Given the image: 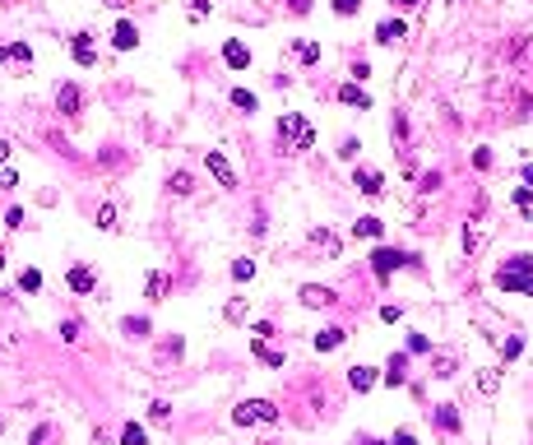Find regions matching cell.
I'll list each match as a JSON object with an SVG mask.
<instances>
[{"label":"cell","instance_id":"cell-13","mask_svg":"<svg viewBox=\"0 0 533 445\" xmlns=\"http://www.w3.org/2000/svg\"><path fill=\"white\" fill-rule=\"evenodd\" d=\"M302 302H306V307H329V302H334V288H316V283H306Z\"/></svg>","mask_w":533,"mask_h":445},{"label":"cell","instance_id":"cell-36","mask_svg":"<svg viewBox=\"0 0 533 445\" xmlns=\"http://www.w3.org/2000/svg\"><path fill=\"white\" fill-rule=\"evenodd\" d=\"M61 338H70V343H75V338H79V320H65V325H61Z\"/></svg>","mask_w":533,"mask_h":445},{"label":"cell","instance_id":"cell-30","mask_svg":"<svg viewBox=\"0 0 533 445\" xmlns=\"http://www.w3.org/2000/svg\"><path fill=\"white\" fill-rule=\"evenodd\" d=\"M357 10H362V0H334V15H343V19L357 15Z\"/></svg>","mask_w":533,"mask_h":445},{"label":"cell","instance_id":"cell-25","mask_svg":"<svg viewBox=\"0 0 533 445\" xmlns=\"http://www.w3.org/2000/svg\"><path fill=\"white\" fill-rule=\"evenodd\" d=\"M98 228H102V232L116 228V204H102V209H98Z\"/></svg>","mask_w":533,"mask_h":445},{"label":"cell","instance_id":"cell-7","mask_svg":"<svg viewBox=\"0 0 533 445\" xmlns=\"http://www.w3.org/2000/svg\"><path fill=\"white\" fill-rule=\"evenodd\" d=\"M70 51H75V65H98V51H93L89 33H75V37H70Z\"/></svg>","mask_w":533,"mask_h":445},{"label":"cell","instance_id":"cell-17","mask_svg":"<svg viewBox=\"0 0 533 445\" xmlns=\"http://www.w3.org/2000/svg\"><path fill=\"white\" fill-rule=\"evenodd\" d=\"M93 283H98V278H93V269H84V264H79V269H70V288H75V292H93Z\"/></svg>","mask_w":533,"mask_h":445},{"label":"cell","instance_id":"cell-16","mask_svg":"<svg viewBox=\"0 0 533 445\" xmlns=\"http://www.w3.org/2000/svg\"><path fill=\"white\" fill-rule=\"evenodd\" d=\"M338 343H343V329H338V325H329V329H320V334H316V348H320V353H334Z\"/></svg>","mask_w":533,"mask_h":445},{"label":"cell","instance_id":"cell-21","mask_svg":"<svg viewBox=\"0 0 533 445\" xmlns=\"http://www.w3.org/2000/svg\"><path fill=\"white\" fill-rule=\"evenodd\" d=\"M251 348H255V357H260V362H269V367H283V353H274V348H269L264 338H255Z\"/></svg>","mask_w":533,"mask_h":445},{"label":"cell","instance_id":"cell-5","mask_svg":"<svg viewBox=\"0 0 533 445\" xmlns=\"http://www.w3.org/2000/svg\"><path fill=\"white\" fill-rule=\"evenodd\" d=\"M204 163H209V172H213V181H218V185H228V190L237 185V172H232V163L218 154V149H209V154H204Z\"/></svg>","mask_w":533,"mask_h":445},{"label":"cell","instance_id":"cell-39","mask_svg":"<svg viewBox=\"0 0 533 445\" xmlns=\"http://www.w3.org/2000/svg\"><path fill=\"white\" fill-rule=\"evenodd\" d=\"M390 445H417V436H413V431H395V441Z\"/></svg>","mask_w":533,"mask_h":445},{"label":"cell","instance_id":"cell-9","mask_svg":"<svg viewBox=\"0 0 533 445\" xmlns=\"http://www.w3.org/2000/svg\"><path fill=\"white\" fill-rule=\"evenodd\" d=\"M408 381V353H395L385 362V385H404Z\"/></svg>","mask_w":533,"mask_h":445},{"label":"cell","instance_id":"cell-32","mask_svg":"<svg viewBox=\"0 0 533 445\" xmlns=\"http://www.w3.org/2000/svg\"><path fill=\"white\" fill-rule=\"evenodd\" d=\"M125 334H130V338H144V334H149V320H125Z\"/></svg>","mask_w":533,"mask_h":445},{"label":"cell","instance_id":"cell-44","mask_svg":"<svg viewBox=\"0 0 533 445\" xmlns=\"http://www.w3.org/2000/svg\"><path fill=\"white\" fill-rule=\"evenodd\" d=\"M362 445H385V441H362Z\"/></svg>","mask_w":533,"mask_h":445},{"label":"cell","instance_id":"cell-37","mask_svg":"<svg viewBox=\"0 0 533 445\" xmlns=\"http://www.w3.org/2000/svg\"><path fill=\"white\" fill-rule=\"evenodd\" d=\"M436 376H441V381H445V376H455V362H450V357H441V362H436Z\"/></svg>","mask_w":533,"mask_h":445},{"label":"cell","instance_id":"cell-23","mask_svg":"<svg viewBox=\"0 0 533 445\" xmlns=\"http://www.w3.org/2000/svg\"><path fill=\"white\" fill-rule=\"evenodd\" d=\"M121 445H149V436H144V427H139V422H125Z\"/></svg>","mask_w":533,"mask_h":445},{"label":"cell","instance_id":"cell-6","mask_svg":"<svg viewBox=\"0 0 533 445\" xmlns=\"http://www.w3.org/2000/svg\"><path fill=\"white\" fill-rule=\"evenodd\" d=\"M496 288L501 292H529L533 297V274H505V269H496Z\"/></svg>","mask_w":533,"mask_h":445},{"label":"cell","instance_id":"cell-20","mask_svg":"<svg viewBox=\"0 0 533 445\" xmlns=\"http://www.w3.org/2000/svg\"><path fill=\"white\" fill-rule=\"evenodd\" d=\"M436 422H441V431H459V413H455V403H441V408H436Z\"/></svg>","mask_w":533,"mask_h":445},{"label":"cell","instance_id":"cell-27","mask_svg":"<svg viewBox=\"0 0 533 445\" xmlns=\"http://www.w3.org/2000/svg\"><path fill=\"white\" fill-rule=\"evenodd\" d=\"M496 385H501L496 371H482V376H478V390H482V394H496Z\"/></svg>","mask_w":533,"mask_h":445},{"label":"cell","instance_id":"cell-4","mask_svg":"<svg viewBox=\"0 0 533 445\" xmlns=\"http://www.w3.org/2000/svg\"><path fill=\"white\" fill-rule=\"evenodd\" d=\"M0 65H10V70H28V65H33V46L28 42H5V46H0Z\"/></svg>","mask_w":533,"mask_h":445},{"label":"cell","instance_id":"cell-29","mask_svg":"<svg viewBox=\"0 0 533 445\" xmlns=\"http://www.w3.org/2000/svg\"><path fill=\"white\" fill-rule=\"evenodd\" d=\"M297 56H302L306 65H316V61H320V46H316V42H302V46H297Z\"/></svg>","mask_w":533,"mask_h":445},{"label":"cell","instance_id":"cell-14","mask_svg":"<svg viewBox=\"0 0 533 445\" xmlns=\"http://www.w3.org/2000/svg\"><path fill=\"white\" fill-rule=\"evenodd\" d=\"M338 102H348V107H357V111L371 107V98H366V93L357 89V84H343V89H338Z\"/></svg>","mask_w":533,"mask_h":445},{"label":"cell","instance_id":"cell-31","mask_svg":"<svg viewBox=\"0 0 533 445\" xmlns=\"http://www.w3.org/2000/svg\"><path fill=\"white\" fill-rule=\"evenodd\" d=\"M251 274H255V264H251V260H237V264H232V278H242V283H246Z\"/></svg>","mask_w":533,"mask_h":445},{"label":"cell","instance_id":"cell-1","mask_svg":"<svg viewBox=\"0 0 533 445\" xmlns=\"http://www.w3.org/2000/svg\"><path fill=\"white\" fill-rule=\"evenodd\" d=\"M278 144L302 154V149H311V144H316V130H311V125H306L297 111H283V116H278Z\"/></svg>","mask_w":533,"mask_h":445},{"label":"cell","instance_id":"cell-45","mask_svg":"<svg viewBox=\"0 0 533 445\" xmlns=\"http://www.w3.org/2000/svg\"><path fill=\"white\" fill-rule=\"evenodd\" d=\"M0 269H5V255H0Z\"/></svg>","mask_w":533,"mask_h":445},{"label":"cell","instance_id":"cell-2","mask_svg":"<svg viewBox=\"0 0 533 445\" xmlns=\"http://www.w3.org/2000/svg\"><path fill=\"white\" fill-rule=\"evenodd\" d=\"M404 264H417L408 251H390V246H381V251L371 255V269H376V278H390L395 269H404Z\"/></svg>","mask_w":533,"mask_h":445},{"label":"cell","instance_id":"cell-8","mask_svg":"<svg viewBox=\"0 0 533 445\" xmlns=\"http://www.w3.org/2000/svg\"><path fill=\"white\" fill-rule=\"evenodd\" d=\"M352 181H357V190H362V195H371V200H376V195L385 190V176H381V172H371V167H362L357 176H352Z\"/></svg>","mask_w":533,"mask_h":445},{"label":"cell","instance_id":"cell-38","mask_svg":"<svg viewBox=\"0 0 533 445\" xmlns=\"http://www.w3.org/2000/svg\"><path fill=\"white\" fill-rule=\"evenodd\" d=\"M515 204L519 209H533V190H515Z\"/></svg>","mask_w":533,"mask_h":445},{"label":"cell","instance_id":"cell-47","mask_svg":"<svg viewBox=\"0 0 533 445\" xmlns=\"http://www.w3.org/2000/svg\"><path fill=\"white\" fill-rule=\"evenodd\" d=\"M195 5H199V0H195Z\"/></svg>","mask_w":533,"mask_h":445},{"label":"cell","instance_id":"cell-42","mask_svg":"<svg viewBox=\"0 0 533 445\" xmlns=\"http://www.w3.org/2000/svg\"><path fill=\"white\" fill-rule=\"evenodd\" d=\"M102 5H111V10H125V5H130V0H102Z\"/></svg>","mask_w":533,"mask_h":445},{"label":"cell","instance_id":"cell-24","mask_svg":"<svg viewBox=\"0 0 533 445\" xmlns=\"http://www.w3.org/2000/svg\"><path fill=\"white\" fill-rule=\"evenodd\" d=\"M381 218H357V223H352V232H357V237H381Z\"/></svg>","mask_w":533,"mask_h":445},{"label":"cell","instance_id":"cell-35","mask_svg":"<svg viewBox=\"0 0 533 445\" xmlns=\"http://www.w3.org/2000/svg\"><path fill=\"white\" fill-rule=\"evenodd\" d=\"M426 348H431V343H426V334H413V338H408V353H426Z\"/></svg>","mask_w":533,"mask_h":445},{"label":"cell","instance_id":"cell-43","mask_svg":"<svg viewBox=\"0 0 533 445\" xmlns=\"http://www.w3.org/2000/svg\"><path fill=\"white\" fill-rule=\"evenodd\" d=\"M395 5H404V10H408V5H417V0H395Z\"/></svg>","mask_w":533,"mask_h":445},{"label":"cell","instance_id":"cell-3","mask_svg":"<svg viewBox=\"0 0 533 445\" xmlns=\"http://www.w3.org/2000/svg\"><path fill=\"white\" fill-rule=\"evenodd\" d=\"M232 422H242V427H251V422H278V408L269 399H251L232 413Z\"/></svg>","mask_w":533,"mask_h":445},{"label":"cell","instance_id":"cell-26","mask_svg":"<svg viewBox=\"0 0 533 445\" xmlns=\"http://www.w3.org/2000/svg\"><path fill=\"white\" fill-rule=\"evenodd\" d=\"M19 288H24V292H37V288H42V274H37V269H24V274H19Z\"/></svg>","mask_w":533,"mask_h":445},{"label":"cell","instance_id":"cell-18","mask_svg":"<svg viewBox=\"0 0 533 445\" xmlns=\"http://www.w3.org/2000/svg\"><path fill=\"white\" fill-rule=\"evenodd\" d=\"M232 107H242L246 116H251V111L260 107V98H255V93H251V89H232Z\"/></svg>","mask_w":533,"mask_h":445},{"label":"cell","instance_id":"cell-41","mask_svg":"<svg viewBox=\"0 0 533 445\" xmlns=\"http://www.w3.org/2000/svg\"><path fill=\"white\" fill-rule=\"evenodd\" d=\"M10 154H15V144H10V139H0V163H5Z\"/></svg>","mask_w":533,"mask_h":445},{"label":"cell","instance_id":"cell-19","mask_svg":"<svg viewBox=\"0 0 533 445\" xmlns=\"http://www.w3.org/2000/svg\"><path fill=\"white\" fill-rule=\"evenodd\" d=\"M404 33H408V28H404V24H399V19H395V24H390V19H385L381 28H376V42H399V37H404Z\"/></svg>","mask_w":533,"mask_h":445},{"label":"cell","instance_id":"cell-15","mask_svg":"<svg viewBox=\"0 0 533 445\" xmlns=\"http://www.w3.org/2000/svg\"><path fill=\"white\" fill-rule=\"evenodd\" d=\"M348 385L357 390V394H366V390L376 385V371H371V367H352V371H348Z\"/></svg>","mask_w":533,"mask_h":445},{"label":"cell","instance_id":"cell-33","mask_svg":"<svg viewBox=\"0 0 533 445\" xmlns=\"http://www.w3.org/2000/svg\"><path fill=\"white\" fill-rule=\"evenodd\" d=\"M172 190H177V195H186V190H190V176H186V172H177V176H172Z\"/></svg>","mask_w":533,"mask_h":445},{"label":"cell","instance_id":"cell-11","mask_svg":"<svg viewBox=\"0 0 533 445\" xmlns=\"http://www.w3.org/2000/svg\"><path fill=\"white\" fill-rule=\"evenodd\" d=\"M79 102H84V98H79L75 84H61V89H56V107H61L65 116H79Z\"/></svg>","mask_w":533,"mask_h":445},{"label":"cell","instance_id":"cell-46","mask_svg":"<svg viewBox=\"0 0 533 445\" xmlns=\"http://www.w3.org/2000/svg\"><path fill=\"white\" fill-rule=\"evenodd\" d=\"M10 5H15V0H10Z\"/></svg>","mask_w":533,"mask_h":445},{"label":"cell","instance_id":"cell-12","mask_svg":"<svg viewBox=\"0 0 533 445\" xmlns=\"http://www.w3.org/2000/svg\"><path fill=\"white\" fill-rule=\"evenodd\" d=\"M111 42H116V51H130V46H139L135 24H130V19H121V24H116V33H111Z\"/></svg>","mask_w":533,"mask_h":445},{"label":"cell","instance_id":"cell-28","mask_svg":"<svg viewBox=\"0 0 533 445\" xmlns=\"http://www.w3.org/2000/svg\"><path fill=\"white\" fill-rule=\"evenodd\" d=\"M149 417H153V422H168V417H172V403L153 399V403H149Z\"/></svg>","mask_w":533,"mask_h":445},{"label":"cell","instance_id":"cell-10","mask_svg":"<svg viewBox=\"0 0 533 445\" xmlns=\"http://www.w3.org/2000/svg\"><path fill=\"white\" fill-rule=\"evenodd\" d=\"M223 61H228L232 70H246V65H251V46H246V42H237V37H232V42L223 46Z\"/></svg>","mask_w":533,"mask_h":445},{"label":"cell","instance_id":"cell-34","mask_svg":"<svg viewBox=\"0 0 533 445\" xmlns=\"http://www.w3.org/2000/svg\"><path fill=\"white\" fill-rule=\"evenodd\" d=\"M0 185H5V190H15V185H19V172H10V167H0Z\"/></svg>","mask_w":533,"mask_h":445},{"label":"cell","instance_id":"cell-40","mask_svg":"<svg viewBox=\"0 0 533 445\" xmlns=\"http://www.w3.org/2000/svg\"><path fill=\"white\" fill-rule=\"evenodd\" d=\"M292 5V15H306V10H311V0H288Z\"/></svg>","mask_w":533,"mask_h":445},{"label":"cell","instance_id":"cell-22","mask_svg":"<svg viewBox=\"0 0 533 445\" xmlns=\"http://www.w3.org/2000/svg\"><path fill=\"white\" fill-rule=\"evenodd\" d=\"M501 269H505V274H533V255H510Z\"/></svg>","mask_w":533,"mask_h":445}]
</instances>
